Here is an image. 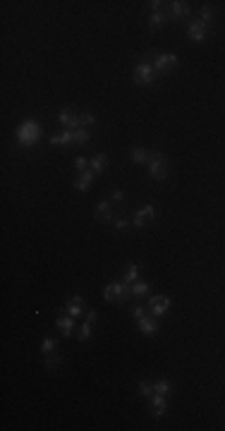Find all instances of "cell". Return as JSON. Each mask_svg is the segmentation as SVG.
I'll use <instances>...</instances> for the list:
<instances>
[{
    "label": "cell",
    "mask_w": 225,
    "mask_h": 431,
    "mask_svg": "<svg viewBox=\"0 0 225 431\" xmlns=\"http://www.w3.org/2000/svg\"><path fill=\"white\" fill-rule=\"evenodd\" d=\"M58 364H60V360L55 357V352H53V355H45V369H50V371H53Z\"/></svg>",
    "instance_id": "4dcf8cb0"
},
{
    "label": "cell",
    "mask_w": 225,
    "mask_h": 431,
    "mask_svg": "<svg viewBox=\"0 0 225 431\" xmlns=\"http://www.w3.org/2000/svg\"><path fill=\"white\" fill-rule=\"evenodd\" d=\"M154 216H156V208H154V204L141 206V208L135 213V218H132V226H135V227H146L151 221H154Z\"/></svg>",
    "instance_id": "52a82bcc"
},
{
    "label": "cell",
    "mask_w": 225,
    "mask_h": 431,
    "mask_svg": "<svg viewBox=\"0 0 225 431\" xmlns=\"http://www.w3.org/2000/svg\"><path fill=\"white\" fill-rule=\"evenodd\" d=\"M72 141H74L77 146H84V144H89V130H87V127L72 130Z\"/></svg>",
    "instance_id": "44dd1931"
},
{
    "label": "cell",
    "mask_w": 225,
    "mask_h": 431,
    "mask_svg": "<svg viewBox=\"0 0 225 431\" xmlns=\"http://www.w3.org/2000/svg\"><path fill=\"white\" fill-rule=\"evenodd\" d=\"M74 168H77L79 173H84V170H89V160L84 159V156H77V160H74Z\"/></svg>",
    "instance_id": "f1b7e54d"
},
{
    "label": "cell",
    "mask_w": 225,
    "mask_h": 431,
    "mask_svg": "<svg viewBox=\"0 0 225 431\" xmlns=\"http://www.w3.org/2000/svg\"><path fill=\"white\" fill-rule=\"evenodd\" d=\"M127 295H130V285L125 280L122 283H108L103 288V299L106 302H122Z\"/></svg>",
    "instance_id": "5b68a950"
},
{
    "label": "cell",
    "mask_w": 225,
    "mask_h": 431,
    "mask_svg": "<svg viewBox=\"0 0 225 431\" xmlns=\"http://www.w3.org/2000/svg\"><path fill=\"white\" fill-rule=\"evenodd\" d=\"M158 328H160V326H158L156 317H149V314H146L144 318H139V331H141V336H149V338H151V336L158 333Z\"/></svg>",
    "instance_id": "30bf717a"
},
{
    "label": "cell",
    "mask_w": 225,
    "mask_h": 431,
    "mask_svg": "<svg viewBox=\"0 0 225 431\" xmlns=\"http://www.w3.org/2000/svg\"><path fill=\"white\" fill-rule=\"evenodd\" d=\"M58 122H60L65 130H79V127H82V120H79V115L72 113L69 108H63V111L58 113Z\"/></svg>",
    "instance_id": "9c48e42d"
},
{
    "label": "cell",
    "mask_w": 225,
    "mask_h": 431,
    "mask_svg": "<svg viewBox=\"0 0 225 431\" xmlns=\"http://www.w3.org/2000/svg\"><path fill=\"white\" fill-rule=\"evenodd\" d=\"M146 293H151V285H149V283H144V280H135V283L130 285V295L144 297Z\"/></svg>",
    "instance_id": "ffe728a7"
},
{
    "label": "cell",
    "mask_w": 225,
    "mask_h": 431,
    "mask_svg": "<svg viewBox=\"0 0 225 431\" xmlns=\"http://www.w3.org/2000/svg\"><path fill=\"white\" fill-rule=\"evenodd\" d=\"M156 79H158V74L151 63L144 60V63H139L135 68V84H139V87H151Z\"/></svg>",
    "instance_id": "3957f363"
},
{
    "label": "cell",
    "mask_w": 225,
    "mask_h": 431,
    "mask_svg": "<svg viewBox=\"0 0 225 431\" xmlns=\"http://www.w3.org/2000/svg\"><path fill=\"white\" fill-rule=\"evenodd\" d=\"M79 120H82V127H93L96 125V115L93 113H84V115H79Z\"/></svg>",
    "instance_id": "83f0119b"
},
{
    "label": "cell",
    "mask_w": 225,
    "mask_h": 431,
    "mask_svg": "<svg viewBox=\"0 0 225 431\" xmlns=\"http://www.w3.org/2000/svg\"><path fill=\"white\" fill-rule=\"evenodd\" d=\"M106 165H108V156H106V154H96V156H91L89 170H93L96 175H98V173H103V170H106Z\"/></svg>",
    "instance_id": "2e32d148"
},
{
    "label": "cell",
    "mask_w": 225,
    "mask_h": 431,
    "mask_svg": "<svg viewBox=\"0 0 225 431\" xmlns=\"http://www.w3.org/2000/svg\"><path fill=\"white\" fill-rule=\"evenodd\" d=\"M206 36H208V24H203L202 20H192L187 24V39L189 41L202 44V41H206Z\"/></svg>",
    "instance_id": "8992f818"
},
{
    "label": "cell",
    "mask_w": 225,
    "mask_h": 431,
    "mask_svg": "<svg viewBox=\"0 0 225 431\" xmlns=\"http://www.w3.org/2000/svg\"><path fill=\"white\" fill-rule=\"evenodd\" d=\"M50 144H53V146H68V144H74V141H72V130L55 132V135L50 136Z\"/></svg>",
    "instance_id": "e0dca14e"
},
{
    "label": "cell",
    "mask_w": 225,
    "mask_h": 431,
    "mask_svg": "<svg viewBox=\"0 0 225 431\" xmlns=\"http://www.w3.org/2000/svg\"><path fill=\"white\" fill-rule=\"evenodd\" d=\"M91 333H93V321H91V318H87V321L82 323V328H79L77 338H79V342H87L91 338Z\"/></svg>",
    "instance_id": "7402d4cb"
},
{
    "label": "cell",
    "mask_w": 225,
    "mask_h": 431,
    "mask_svg": "<svg viewBox=\"0 0 225 431\" xmlns=\"http://www.w3.org/2000/svg\"><path fill=\"white\" fill-rule=\"evenodd\" d=\"M168 412V398L160 395V393H154L151 395V414L154 417H163Z\"/></svg>",
    "instance_id": "7c38bea8"
},
{
    "label": "cell",
    "mask_w": 225,
    "mask_h": 431,
    "mask_svg": "<svg viewBox=\"0 0 225 431\" xmlns=\"http://www.w3.org/2000/svg\"><path fill=\"white\" fill-rule=\"evenodd\" d=\"M127 226H130V221H127V218H115V227H117V230H125Z\"/></svg>",
    "instance_id": "836d02e7"
},
{
    "label": "cell",
    "mask_w": 225,
    "mask_h": 431,
    "mask_svg": "<svg viewBox=\"0 0 225 431\" xmlns=\"http://www.w3.org/2000/svg\"><path fill=\"white\" fill-rule=\"evenodd\" d=\"M111 199H112V202H125V192H122V189H112Z\"/></svg>",
    "instance_id": "d6a6232c"
},
{
    "label": "cell",
    "mask_w": 225,
    "mask_h": 431,
    "mask_svg": "<svg viewBox=\"0 0 225 431\" xmlns=\"http://www.w3.org/2000/svg\"><path fill=\"white\" fill-rule=\"evenodd\" d=\"M58 350V340L55 338H44V342H41V352L44 355H53Z\"/></svg>",
    "instance_id": "484cf974"
},
{
    "label": "cell",
    "mask_w": 225,
    "mask_h": 431,
    "mask_svg": "<svg viewBox=\"0 0 225 431\" xmlns=\"http://www.w3.org/2000/svg\"><path fill=\"white\" fill-rule=\"evenodd\" d=\"M58 328L63 331V338H69L74 331H77V323H74V317H60L58 318Z\"/></svg>",
    "instance_id": "9a60e30c"
},
{
    "label": "cell",
    "mask_w": 225,
    "mask_h": 431,
    "mask_svg": "<svg viewBox=\"0 0 225 431\" xmlns=\"http://www.w3.org/2000/svg\"><path fill=\"white\" fill-rule=\"evenodd\" d=\"M130 314H132V317H135L136 321H139V318H144V317H146V309H144L141 304H135V307L130 309Z\"/></svg>",
    "instance_id": "f546056e"
},
{
    "label": "cell",
    "mask_w": 225,
    "mask_h": 431,
    "mask_svg": "<svg viewBox=\"0 0 225 431\" xmlns=\"http://www.w3.org/2000/svg\"><path fill=\"white\" fill-rule=\"evenodd\" d=\"M211 20H213V10L206 5V7L202 10V22H203V24H211Z\"/></svg>",
    "instance_id": "1f68e13d"
},
{
    "label": "cell",
    "mask_w": 225,
    "mask_h": 431,
    "mask_svg": "<svg viewBox=\"0 0 225 431\" xmlns=\"http://www.w3.org/2000/svg\"><path fill=\"white\" fill-rule=\"evenodd\" d=\"M165 20H168V15H165V12H154V15L149 17V29H154V31H156V29H160V26L165 24Z\"/></svg>",
    "instance_id": "cb8c5ba5"
},
{
    "label": "cell",
    "mask_w": 225,
    "mask_h": 431,
    "mask_svg": "<svg viewBox=\"0 0 225 431\" xmlns=\"http://www.w3.org/2000/svg\"><path fill=\"white\" fill-rule=\"evenodd\" d=\"M15 139H17V144L24 146V149L36 146L39 139H41V125H39L36 120H22V122L17 125V130H15Z\"/></svg>",
    "instance_id": "6da1fadb"
},
{
    "label": "cell",
    "mask_w": 225,
    "mask_h": 431,
    "mask_svg": "<svg viewBox=\"0 0 225 431\" xmlns=\"http://www.w3.org/2000/svg\"><path fill=\"white\" fill-rule=\"evenodd\" d=\"M96 218L103 221V223L112 221V199H101L96 204Z\"/></svg>",
    "instance_id": "8fae6325"
},
{
    "label": "cell",
    "mask_w": 225,
    "mask_h": 431,
    "mask_svg": "<svg viewBox=\"0 0 225 431\" xmlns=\"http://www.w3.org/2000/svg\"><path fill=\"white\" fill-rule=\"evenodd\" d=\"M170 15H173V17H187V15H189V5H187L184 0L170 2Z\"/></svg>",
    "instance_id": "d6986e66"
},
{
    "label": "cell",
    "mask_w": 225,
    "mask_h": 431,
    "mask_svg": "<svg viewBox=\"0 0 225 431\" xmlns=\"http://www.w3.org/2000/svg\"><path fill=\"white\" fill-rule=\"evenodd\" d=\"M96 180V173L93 170H84V173H79V178L74 180V189H79V192H84V189H89L91 184Z\"/></svg>",
    "instance_id": "5bb4252c"
},
{
    "label": "cell",
    "mask_w": 225,
    "mask_h": 431,
    "mask_svg": "<svg viewBox=\"0 0 225 431\" xmlns=\"http://www.w3.org/2000/svg\"><path fill=\"white\" fill-rule=\"evenodd\" d=\"M170 390H173V384L168 381V379H158L156 384H154V393H160V395H170Z\"/></svg>",
    "instance_id": "603a6c76"
},
{
    "label": "cell",
    "mask_w": 225,
    "mask_h": 431,
    "mask_svg": "<svg viewBox=\"0 0 225 431\" xmlns=\"http://www.w3.org/2000/svg\"><path fill=\"white\" fill-rule=\"evenodd\" d=\"M136 278H139V264H130V266H127V271H125V283H127V285H132Z\"/></svg>",
    "instance_id": "d4e9b609"
},
{
    "label": "cell",
    "mask_w": 225,
    "mask_h": 431,
    "mask_svg": "<svg viewBox=\"0 0 225 431\" xmlns=\"http://www.w3.org/2000/svg\"><path fill=\"white\" fill-rule=\"evenodd\" d=\"M170 297H163V295H156V297H151V302H149V309H151V317H165L168 314V309H170Z\"/></svg>",
    "instance_id": "ba28073f"
},
{
    "label": "cell",
    "mask_w": 225,
    "mask_h": 431,
    "mask_svg": "<svg viewBox=\"0 0 225 431\" xmlns=\"http://www.w3.org/2000/svg\"><path fill=\"white\" fill-rule=\"evenodd\" d=\"M151 65H154L158 77H163V74H168V72H173L178 68V55L175 53H158Z\"/></svg>",
    "instance_id": "277c9868"
},
{
    "label": "cell",
    "mask_w": 225,
    "mask_h": 431,
    "mask_svg": "<svg viewBox=\"0 0 225 431\" xmlns=\"http://www.w3.org/2000/svg\"><path fill=\"white\" fill-rule=\"evenodd\" d=\"M65 312H68L69 317H82L84 314V299H82V295H74L72 299L68 302V307H65Z\"/></svg>",
    "instance_id": "4fadbf2b"
},
{
    "label": "cell",
    "mask_w": 225,
    "mask_h": 431,
    "mask_svg": "<svg viewBox=\"0 0 225 431\" xmlns=\"http://www.w3.org/2000/svg\"><path fill=\"white\" fill-rule=\"evenodd\" d=\"M130 159H132V163H136V165H141V163H149V159H151V154L144 149V146H135L132 151H130Z\"/></svg>",
    "instance_id": "ac0fdd59"
},
{
    "label": "cell",
    "mask_w": 225,
    "mask_h": 431,
    "mask_svg": "<svg viewBox=\"0 0 225 431\" xmlns=\"http://www.w3.org/2000/svg\"><path fill=\"white\" fill-rule=\"evenodd\" d=\"M139 393H141L144 398L151 400V395H154V384H149V381H139Z\"/></svg>",
    "instance_id": "4316f807"
},
{
    "label": "cell",
    "mask_w": 225,
    "mask_h": 431,
    "mask_svg": "<svg viewBox=\"0 0 225 431\" xmlns=\"http://www.w3.org/2000/svg\"><path fill=\"white\" fill-rule=\"evenodd\" d=\"M149 175L156 182H163L168 178V159L160 151H154L151 159H149Z\"/></svg>",
    "instance_id": "7a4b0ae2"
}]
</instances>
